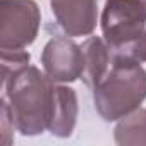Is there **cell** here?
<instances>
[{
    "instance_id": "obj_1",
    "label": "cell",
    "mask_w": 146,
    "mask_h": 146,
    "mask_svg": "<svg viewBox=\"0 0 146 146\" xmlns=\"http://www.w3.org/2000/svg\"><path fill=\"white\" fill-rule=\"evenodd\" d=\"M16 131L23 136H38L50 129L55 110V81L28 65L2 83Z\"/></svg>"
},
{
    "instance_id": "obj_2",
    "label": "cell",
    "mask_w": 146,
    "mask_h": 146,
    "mask_svg": "<svg viewBox=\"0 0 146 146\" xmlns=\"http://www.w3.org/2000/svg\"><path fill=\"white\" fill-rule=\"evenodd\" d=\"M91 90L98 115L107 122L120 120L146 100V70L139 60L113 50L108 70Z\"/></svg>"
},
{
    "instance_id": "obj_3",
    "label": "cell",
    "mask_w": 146,
    "mask_h": 146,
    "mask_svg": "<svg viewBox=\"0 0 146 146\" xmlns=\"http://www.w3.org/2000/svg\"><path fill=\"white\" fill-rule=\"evenodd\" d=\"M102 33L117 52H125L146 28V0H105Z\"/></svg>"
},
{
    "instance_id": "obj_4",
    "label": "cell",
    "mask_w": 146,
    "mask_h": 146,
    "mask_svg": "<svg viewBox=\"0 0 146 146\" xmlns=\"http://www.w3.org/2000/svg\"><path fill=\"white\" fill-rule=\"evenodd\" d=\"M41 14L35 0H0V50H23L40 31Z\"/></svg>"
},
{
    "instance_id": "obj_5",
    "label": "cell",
    "mask_w": 146,
    "mask_h": 146,
    "mask_svg": "<svg viewBox=\"0 0 146 146\" xmlns=\"http://www.w3.org/2000/svg\"><path fill=\"white\" fill-rule=\"evenodd\" d=\"M41 65L45 74L55 83H72L81 79L84 72L83 48L69 38L53 36L43 48Z\"/></svg>"
},
{
    "instance_id": "obj_6",
    "label": "cell",
    "mask_w": 146,
    "mask_h": 146,
    "mask_svg": "<svg viewBox=\"0 0 146 146\" xmlns=\"http://www.w3.org/2000/svg\"><path fill=\"white\" fill-rule=\"evenodd\" d=\"M60 29L69 36H90L98 23L96 0H50Z\"/></svg>"
},
{
    "instance_id": "obj_7",
    "label": "cell",
    "mask_w": 146,
    "mask_h": 146,
    "mask_svg": "<svg viewBox=\"0 0 146 146\" xmlns=\"http://www.w3.org/2000/svg\"><path fill=\"white\" fill-rule=\"evenodd\" d=\"M81 48L84 53V72L81 79L88 88H93L108 70L113 60V48L100 36L88 38Z\"/></svg>"
},
{
    "instance_id": "obj_8",
    "label": "cell",
    "mask_w": 146,
    "mask_h": 146,
    "mask_svg": "<svg viewBox=\"0 0 146 146\" xmlns=\"http://www.w3.org/2000/svg\"><path fill=\"white\" fill-rule=\"evenodd\" d=\"M78 120V95L72 88L57 84L55 88V110L50 124V132L57 137H69Z\"/></svg>"
},
{
    "instance_id": "obj_9",
    "label": "cell",
    "mask_w": 146,
    "mask_h": 146,
    "mask_svg": "<svg viewBox=\"0 0 146 146\" xmlns=\"http://www.w3.org/2000/svg\"><path fill=\"white\" fill-rule=\"evenodd\" d=\"M113 136L115 143L120 146L146 144V108H136L129 115L122 117Z\"/></svg>"
},
{
    "instance_id": "obj_10",
    "label": "cell",
    "mask_w": 146,
    "mask_h": 146,
    "mask_svg": "<svg viewBox=\"0 0 146 146\" xmlns=\"http://www.w3.org/2000/svg\"><path fill=\"white\" fill-rule=\"evenodd\" d=\"M31 55L23 50H2V83L29 65Z\"/></svg>"
},
{
    "instance_id": "obj_11",
    "label": "cell",
    "mask_w": 146,
    "mask_h": 146,
    "mask_svg": "<svg viewBox=\"0 0 146 146\" xmlns=\"http://www.w3.org/2000/svg\"><path fill=\"white\" fill-rule=\"evenodd\" d=\"M14 129H16V124L12 120V113H11V108H9V103L7 100L2 96V102H0V143L4 146H9L12 144L14 141Z\"/></svg>"
},
{
    "instance_id": "obj_12",
    "label": "cell",
    "mask_w": 146,
    "mask_h": 146,
    "mask_svg": "<svg viewBox=\"0 0 146 146\" xmlns=\"http://www.w3.org/2000/svg\"><path fill=\"white\" fill-rule=\"evenodd\" d=\"M122 53H127V55H131L132 58H136L139 62H146V31Z\"/></svg>"
}]
</instances>
